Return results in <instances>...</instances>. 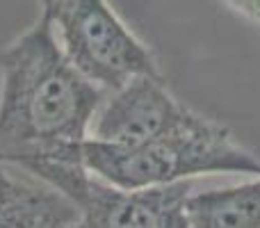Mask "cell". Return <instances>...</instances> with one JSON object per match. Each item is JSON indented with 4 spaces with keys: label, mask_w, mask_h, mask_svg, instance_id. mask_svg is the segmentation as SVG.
Returning a JSON list of instances; mask_svg holds the SVG:
<instances>
[{
    "label": "cell",
    "mask_w": 260,
    "mask_h": 228,
    "mask_svg": "<svg viewBox=\"0 0 260 228\" xmlns=\"http://www.w3.org/2000/svg\"><path fill=\"white\" fill-rule=\"evenodd\" d=\"M105 96L69 62L39 14L0 50V160L18 165L89 139Z\"/></svg>",
    "instance_id": "obj_1"
},
{
    "label": "cell",
    "mask_w": 260,
    "mask_h": 228,
    "mask_svg": "<svg viewBox=\"0 0 260 228\" xmlns=\"http://www.w3.org/2000/svg\"><path fill=\"white\" fill-rule=\"evenodd\" d=\"M46 157H64L121 189L174 185L206 174H256L260 157L233 139L226 125L210 121L206 128L180 137L146 144H110L85 139Z\"/></svg>",
    "instance_id": "obj_2"
},
{
    "label": "cell",
    "mask_w": 260,
    "mask_h": 228,
    "mask_svg": "<svg viewBox=\"0 0 260 228\" xmlns=\"http://www.w3.org/2000/svg\"><path fill=\"white\" fill-rule=\"evenodd\" d=\"M67 59L103 91L142 76L162 78L148 46L121 21L108 0H39Z\"/></svg>",
    "instance_id": "obj_3"
},
{
    "label": "cell",
    "mask_w": 260,
    "mask_h": 228,
    "mask_svg": "<svg viewBox=\"0 0 260 228\" xmlns=\"http://www.w3.org/2000/svg\"><path fill=\"white\" fill-rule=\"evenodd\" d=\"M18 167L67 194L80 210L73 228H189L192 180L146 189H121L64 157H32Z\"/></svg>",
    "instance_id": "obj_4"
},
{
    "label": "cell",
    "mask_w": 260,
    "mask_h": 228,
    "mask_svg": "<svg viewBox=\"0 0 260 228\" xmlns=\"http://www.w3.org/2000/svg\"><path fill=\"white\" fill-rule=\"evenodd\" d=\"M210 121L176 101L162 78L142 76L105 96L91 121L89 139L110 144H146L197 133Z\"/></svg>",
    "instance_id": "obj_5"
},
{
    "label": "cell",
    "mask_w": 260,
    "mask_h": 228,
    "mask_svg": "<svg viewBox=\"0 0 260 228\" xmlns=\"http://www.w3.org/2000/svg\"><path fill=\"white\" fill-rule=\"evenodd\" d=\"M80 210L32 171L0 160V228H73Z\"/></svg>",
    "instance_id": "obj_6"
},
{
    "label": "cell",
    "mask_w": 260,
    "mask_h": 228,
    "mask_svg": "<svg viewBox=\"0 0 260 228\" xmlns=\"http://www.w3.org/2000/svg\"><path fill=\"white\" fill-rule=\"evenodd\" d=\"M187 217L189 228H260V176L231 187L192 192Z\"/></svg>",
    "instance_id": "obj_7"
},
{
    "label": "cell",
    "mask_w": 260,
    "mask_h": 228,
    "mask_svg": "<svg viewBox=\"0 0 260 228\" xmlns=\"http://www.w3.org/2000/svg\"><path fill=\"white\" fill-rule=\"evenodd\" d=\"M226 7H231L235 14L249 18L253 23H260V0H219Z\"/></svg>",
    "instance_id": "obj_8"
}]
</instances>
